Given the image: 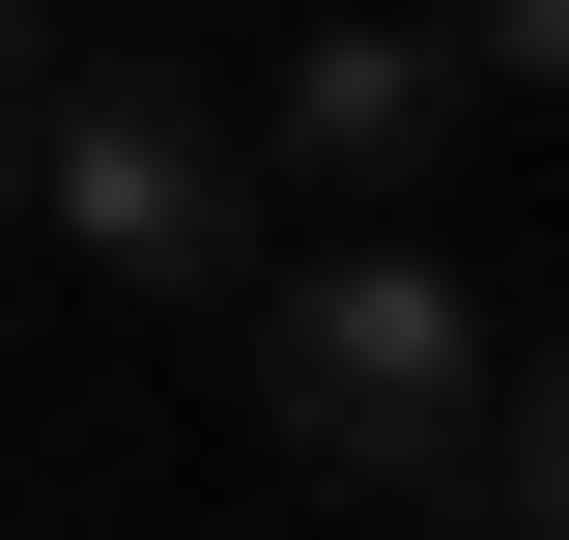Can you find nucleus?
Here are the masks:
<instances>
[{"label":"nucleus","instance_id":"7ed1b4c3","mask_svg":"<svg viewBox=\"0 0 569 540\" xmlns=\"http://www.w3.org/2000/svg\"><path fill=\"white\" fill-rule=\"evenodd\" d=\"M456 86H512L485 29H456V0H427V29H313V58H284V171L399 200V171H456Z\"/></svg>","mask_w":569,"mask_h":540},{"label":"nucleus","instance_id":"20e7f679","mask_svg":"<svg viewBox=\"0 0 569 540\" xmlns=\"http://www.w3.org/2000/svg\"><path fill=\"white\" fill-rule=\"evenodd\" d=\"M485 512H512V540H569V341L512 370V456H485Z\"/></svg>","mask_w":569,"mask_h":540},{"label":"nucleus","instance_id":"f257e3e1","mask_svg":"<svg viewBox=\"0 0 569 540\" xmlns=\"http://www.w3.org/2000/svg\"><path fill=\"white\" fill-rule=\"evenodd\" d=\"M257 399H284V483H342V512H456L512 456V370H485L427 228H342V257L257 284Z\"/></svg>","mask_w":569,"mask_h":540},{"label":"nucleus","instance_id":"f03ea898","mask_svg":"<svg viewBox=\"0 0 569 540\" xmlns=\"http://www.w3.org/2000/svg\"><path fill=\"white\" fill-rule=\"evenodd\" d=\"M257 171H284V114H200V86H142V58H86L58 114H29V228H58L86 284H142V313L257 284Z\"/></svg>","mask_w":569,"mask_h":540},{"label":"nucleus","instance_id":"423d86ee","mask_svg":"<svg viewBox=\"0 0 569 540\" xmlns=\"http://www.w3.org/2000/svg\"><path fill=\"white\" fill-rule=\"evenodd\" d=\"M58 29H200V0H58Z\"/></svg>","mask_w":569,"mask_h":540},{"label":"nucleus","instance_id":"39448f33","mask_svg":"<svg viewBox=\"0 0 569 540\" xmlns=\"http://www.w3.org/2000/svg\"><path fill=\"white\" fill-rule=\"evenodd\" d=\"M456 29H485V58H512V86H569V0H456Z\"/></svg>","mask_w":569,"mask_h":540}]
</instances>
